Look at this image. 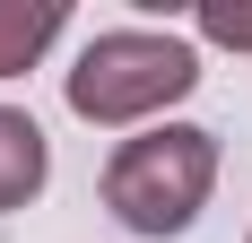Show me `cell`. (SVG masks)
Listing matches in <instances>:
<instances>
[{
    "label": "cell",
    "instance_id": "cell-4",
    "mask_svg": "<svg viewBox=\"0 0 252 243\" xmlns=\"http://www.w3.org/2000/svg\"><path fill=\"white\" fill-rule=\"evenodd\" d=\"M61 26H70L61 0H0V78H26L61 44Z\"/></svg>",
    "mask_w": 252,
    "mask_h": 243
},
{
    "label": "cell",
    "instance_id": "cell-3",
    "mask_svg": "<svg viewBox=\"0 0 252 243\" xmlns=\"http://www.w3.org/2000/svg\"><path fill=\"white\" fill-rule=\"evenodd\" d=\"M44 182H52V139H44V122L18 113V104H0V217L26 209Z\"/></svg>",
    "mask_w": 252,
    "mask_h": 243
},
{
    "label": "cell",
    "instance_id": "cell-1",
    "mask_svg": "<svg viewBox=\"0 0 252 243\" xmlns=\"http://www.w3.org/2000/svg\"><path fill=\"white\" fill-rule=\"evenodd\" d=\"M191 87H200V52L183 35H157V26H104V35H87L70 78H61L70 113L96 122V130H157Z\"/></svg>",
    "mask_w": 252,
    "mask_h": 243
},
{
    "label": "cell",
    "instance_id": "cell-2",
    "mask_svg": "<svg viewBox=\"0 0 252 243\" xmlns=\"http://www.w3.org/2000/svg\"><path fill=\"white\" fill-rule=\"evenodd\" d=\"M209 191H218V130L200 122H157V130H130L113 156H104V209L148 243H174L200 226Z\"/></svg>",
    "mask_w": 252,
    "mask_h": 243
},
{
    "label": "cell",
    "instance_id": "cell-6",
    "mask_svg": "<svg viewBox=\"0 0 252 243\" xmlns=\"http://www.w3.org/2000/svg\"><path fill=\"white\" fill-rule=\"evenodd\" d=\"M244 243H252V235H244Z\"/></svg>",
    "mask_w": 252,
    "mask_h": 243
},
{
    "label": "cell",
    "instance_id": "cell-5",
    "mask_svg": "<svg viewBox=\"0 0 252 243\" xmlns=\"http://www.w3.org/2000/svg\"><path fill=\"white\" fill-rule=\"evenodd\" d=\"M200 44H218V52H252V9H200Z\"/></svg>",
    "mask_w": 252,
    "mask_h": 243
}]
</instances>
